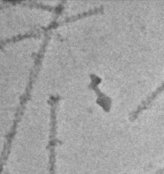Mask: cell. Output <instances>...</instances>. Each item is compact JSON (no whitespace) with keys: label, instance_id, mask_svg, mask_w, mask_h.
<instances>
[{"label":"cell","instance_id":"1","mask_svg":"<svg viewBox=\"0 0 164 174\" xmlns=\"http://www.w3.org/2000/svg\"><path fill=\"white\" fill-rule=\"evenodd\" d=\"M163 89H164V82L162 83V84H161L160 87H159L157 88V90H155L153 93H152L151 94H150L144 101H142L141 105L138 106L139 110L142 111L143 109L146 108L152 102L153 100L155 99V97H156V96H157L159 93H160L161 91H162V90H163Z\"/></svg>","mask_w":164,"mask_h":174}]
</instances>
